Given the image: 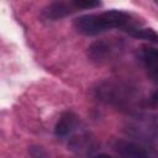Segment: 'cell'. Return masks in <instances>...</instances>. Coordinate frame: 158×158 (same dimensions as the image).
<instances>
[{
	"label": "cell",
	"mask_w": 158,
	"mask_h": 158,
	"mask_svg": "<svg viewBox=\"0 0 158 158\" xmlns=\"http://www.w3.org/2000/svg\"><path fill=\"white\" fill-rule=\"evenodd\" d=\"M130 21L128 14L121 10H107L101 14H89L77 17L73 21L74 28L86 36L102 33L110 28H125Z\"/></svg>",
	"instance_id": "1"
},
{
	"label": "cell",
	"mask_w": 158,
	"mask_h": 158,
	"mask_svg": "<svg viewBox=\"0 0 158 158\" xmlns=\"http://www.w3.org/2000/svg\"><path fill=\"white\" fill-rule=\"evenodd\" d=\"M96 96L107 104H112L116 106L128 105L133 100V91L131 88L114 81H104L96 89Z\"/></svg>",
	"instance_id": "2"
},
{
	"label": "cell",
	"mask_w": 158,
	"mask_h": 158,
	"mask_svg": "<svg viewBox=\"0 0 158 158\" xmlns=\"http://www.w3.org/2000/svg\"><path fill=\"white\" fill-rule=\"evenodd\" d=\"M121 49L122 46L120 41L104 38L93 42L86 49V56L94 63H105L115 58Z\"/></svg>",
	"instance_id": "3"
},
{
	"label": "cell",
	"mask_w": 158,
	"mask_h": 158,
	"mask_svg": "<svg viewBox=\"0 0 158 158\" xmlns=\"http://www.w3.org/2000/svg\"><path fill=\"white\" fill-rule=\"evenodd\" d=\"M112 149L121 157L126 158H147L149 157V152L144 149L142 146L125 139H116L112 143Z\"/></svg>",
	"instance_id": "4"
},
{
	"label": "cell",
	"mask_w": 158,
	"mask_h": 158,
	"mask_svg": "<svg viewBox=\"0 0 158 158\" xmlns=\"http://www.w3.org/2000/svg\"><path fill=\"white\" fill-rule=\"evenodd\" d=\"M79 123V118L73 112H64L62 114V116L59 117V120L57 121L56 126H54V135L58 138H67L69 136H72Z\"/></svg>",
	"instance_id": "5"
},
{
	"label": "cell",
	"mask_w": 158,
	"mask_h": 158,
	"mask_svg": "<svg viewBox=\"0 0 158 158\" xmlns=\"http://www.w3.org/2000/svg\"><path fill=\"white\" fill-rule=\"evenodd\" d=\"M141 60L146 68L147 75L158 85V49L153 47H143L141 49Z\"/></svg>",
	"instance_id": "6"
},
{
	"label": "cell",
	"mask_w": 158,
	"mask_h": 158,
	"mask_svg": "<svg viewBox=\"0 0 158 158\" xmlns=\"http://www.w3.org/2000/svg\"><path fill=\"white\" fill-rule=\"evenodd\" d=\"M68 149L77 154H88L91 156V151L96 149L98 144L94 138H90L88 133H80L79 136H73L68 142Z\"/></svg>",
	"instance_id": "7"
},
{
	"label": "cell",
	"mask_w": 158,
	"mask_h": 158,
	"mask_svg": "<svg viewBox=\"0 0 158 158\" xmlns=\"http://www.w3.org/2000/svg\"><path fill=\"white\" fill-rule=\"evenodd\" d=\"M73 5H68L63 1H54L49 5H47L42 10V17L46 20H60L65 16H68L72 12Z\"/></svg>",
	"instance_id": "8"
},
{
	"label": "cell",
	"mask_w": 158,
	"mask_h": 158,
	"mask_svg": "<svg viewBox=\"0 0 158 158\" xmlns=\"http://www.w3.org/2000/svg\"><path fill=\"white\" fill-rule=\"evenodd\" d=\"M125 28H126V32L130 36L135 37V38L144 40V41H148V42H152V43H158V33L153 28L135 27V26H128V27H125Z\"/></svg>",
	"instance_id": "9"
},
{
	"label": "cell",
	"mask_w": 158,
	"mask_h": 158,
	"mask_svg": "<svg viewBox=\"0 0 158 158\" xmlns=\"http://www.w3.org/2000/svg\"><path fill=\"white\" fill-rule=\"evenodd\" d=\"M74 9H95L101 5V0H72Z\"/></svg>",
	"instance_id": "10"
},
{
	"label": "cell",
	"mask_w": 158,
	"mask_h": 158,
	"mask_svg": "<svg viewBox=\"0 0 158 158\" xmlns=\"http://www.w3.org/2000/svg\"><path fill=\"white\" fill-rule=\"evenodd\" d=\"M151 101L154 104V105H158V90L152 95V98H151Z\"/></svg>",
	"instance_id": "11"
},
{
	"label": "cell",
	"mask_w": 158,
	"mask_h": 158,
	"mask_svg": "<svg viewBox=\"0 0 158 158\" xmlns=\"http://www.w3.org/2000/svg\"><path fill=\"white\" fill-rule=\"evenodd\" d=\"M154 1H156V2H157V4H158V0H154Z\"/></svg>",
	"instance_id": "12"
}]
</instances>
